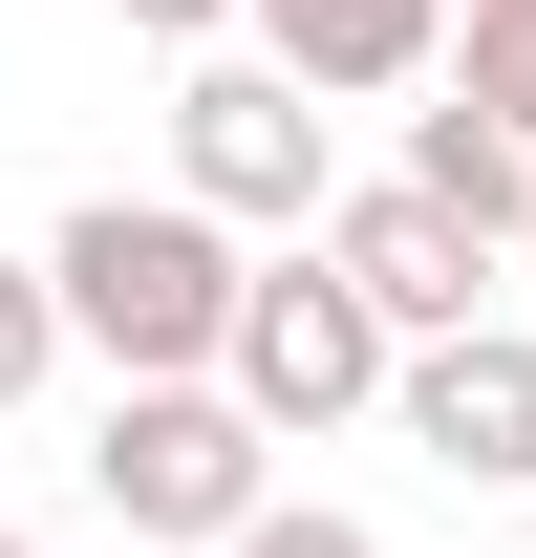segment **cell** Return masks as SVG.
Listing matches in <instances>:
<instances>
[{"label":"cell","instance_id":"obj_1","mask_svg":"<svg viewBox=\"0 0 536 558\" xmlns=\"http://www.w3.org/2000/svg\"><path fill=\"white\" fill-rule=\"evenodd\" d=\"M44 301H65V365H215V323H236V215L194 194H65V236H44Z\"/></svg>","mask_w":536,"mask_h":558},{"label":"cell","instance_id":"obj_2","mask_svg":"<svg viewBox=\"0 0 536 558\" xmlns=\"http://www.w3.org/2000/svg\"><path fill=\"white\" fill-rule=\"evenodd\" d=\"M86 494H108L130 537H194V558H215V537L279 494V429L236 409L215 365H130V387H108V429H86Z\"/></svg>","mask_w":536,"mask_h":558},{"label":"cell","instance_id":"obj_3","mask_svg":"<svg viewBox=\"0 0 536 558\" xmlns=\"http://www.w3.org/2000/svg\"><path fill=\"white\" fill-rule=\"evenodd\" d=\"M215 387L301 451V429H365L387 409V323H365V279L301 236V258H236V323H215Z\"/></svg>","mask_w":536,"mask_h":558},{"label":"cell","instance_id":"obj_4","mask_svg":"<svg viewBox=\"0 0 536 558\" xmlns=\"http://www.w3.org/2000/svg\"><path fill=\"white\" fill-rule=\"evenodd\" d=\"M172 194L236 215V236H301V215L343 194V150H322V86L258 65V44H194V86H172Z\"/></svg>","mask_w":536,"mask_h":558},{"label":"cell","instance_id":"obj_5","mask_svg":"<svg viewBox=\"0 0 536 558\" xmlns=\"http://www.w3.org/2000/svg\"><path fill=\"white\" fill-rule=\"evenodd\" d=\"M301 236L365 279V323H387V344H429V323H494V258H515V236H494V215H451L429 172H365V194H322Z\"/></svg>","mask_w":536,"mask_h":558},{"label":"cell","instance_id":"obj_6","mask_svg":"<svg viewBox=\"0 0 536 558\" xmlns=\"http://www.w3.org/2000/svg\"><path fill=\"white\" fill-rule=\"evenodd\" d=\"M387 429L451 494H536V323H429V344H387Z\"/></svg>","mask_w":536,"mask_h":558},{"label":"cell","instance_id":"obj_7","mask_svg":"<svg viewBox=\"0 0 536 558\" xmlns=\"http://www.w3.org/2000/svg\"><path fill=\"white\" fill-rule=\"evenodd\" d=\"M236 44L301 65L322 108H365V86H429V65H451V0H236Z\"/></svg>","mask_w":536,"mask_h":558},{"label":"cell","instance_id":"obj_8","mask_svg":"<svg viewBox=\"0 0 536 558\" xmlns=\"http://www.w3.org/2000/svg\"><path fill=\"white\" fill-rule=\"evenodd\" d=\"M407 172H429V194H451V215H494V236H515V172H536V150H515V130H494V108H472V86H451V108L407 130Z\"/></svg>","mask_w":536,"mask_h":558},{"label":"cell","instance_id":"obj_9","mask_svg":"<svg viewBox=\"0 0 536 558\" xmlns=\"http://www.w3.org/2000/svg\"><path fill=\"white\" fill-rule=\"evenodd\" d=\"M429 86H472V108L536 150V0H451V65H429Z\"/></svg>","mask_w":536,"mask_h":558},{"label":"cell","instance_id":"obj_10","mask_svg":"<svg viewBox=\"0 0 536 558\" xmlns=\"http://www.w3.org/2000/svg\"><path fill=\"white\" fill-rule=\"evenodd\" d=\"M215 558H387V537H365L343 494H258V515H236V537H215Z\"/></svg>","mask_w":536,"mask_h":558},{"label":"cell","instance_id":"obj_11","mask_svg":"<svg viewBox=\"0 0 536 558\" xmlns=\"http://www.w3.org/2000/svg\"><path fill=\"white\" fill-rule=\"evenodd\" d=\"M22 387H65V301H44V258H0V409Z\"/></svg>","mask_w":536,"mask_h":558},{"label":"cell","instance_id":"obj_12","mask_svg":"<svg viewBox=\"0 0 536 558\" xmlns=\"http://www.w3.org/2000/svg\"><path fill=\"white\" fill-rule=\"evenodd\" d=\"M130 44H236V0H108Z\"/></svg>","mask_w":536,"mask_h":558},{"label":"cell","instance_id":"obj_13","mask_svg":"<svg viewBox=\"0 0 536 558\" xmlns=\"http://www.w3.org/2000/svg\"><path fill=\"white\" fill-rule=\"evenodd\" d=\"M515 258H536V172H515Z\"/></svg>","mask_w":536,"mask_h":558},{"label":"cell","instance_id":"obj_14","mask_svg":"<svg viewBox=\"0 0 536 558\" xmlns=\"http://www.w3.org/2000/svg\"><path fill=\"white\" fill-rule=\"evenodd\" d=\"M0 558H65V537H0Z\"/></svg>","mask_w":536,"mask_h":558}]
</instances>
